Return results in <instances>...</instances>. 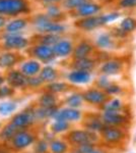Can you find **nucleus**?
<instances>
[{
    "mask_svg": "<svg viewBox=\"0 0 136 153\" xmlns=\"http://www.w3.org/2000/svg\"><path fill=\"white\" fill-rule=\"evenodd\" d=\"M87 128L91 131H103L104 130V126L100 120H93L90 124L87 125Z\"/></svg>",
    "mask_w": 136,
    "mask_h": 153,
    "instance_id": "nucleus-33",
    "label": "nucleus"
},
{
    "mask_svg": "<svg viewBox=\"0 0 136 153\" xmlns=\"http://www.w3.org/2000/svg\"><path fill=\"white\" fill-rule=\"evenodd\" d=\"M96 43L102 48H111L113 46V42L111 40V37L107 35V34H103V35L99 37Z\"/></svg>",
    "mask_w": 136,
    "mask_h": 153,
    "instance_id": "nucleus-27",
    "label": "nucleus"
},
{
    "mask_svg": "<svg viewBox=\"0 0 136 153\" xmlns=\"http://www.w3.org/2000/svg\"><path fill=\"white\" fill-rule=\"evenodd\" d=\"M43 83L44 82L41 80L40 76H38V78L31 76L29 79H28V85H29L31 87H39V86H41Z\"/></svg>",
    "mask_w": 136,
    "mask_h": 153,
    "instance_id": "nucleus-35",
    "label": "nucleus"
},
{
    "mask_svg": "<svg viewBox=\"0 0 136 153\" xmlns=\"http://www.w3.org/2000/svg\"><path fill=\"white\" fill-rule=\"evenodd\" d=\"M36 120L37 118H36V115H35V109L28 108V109L24 110V111L16 113V114L12 117L11 123L15 126V127L18 128L19 130H23L33 125Z\"/></svg>",
    "mask_w": 136,
    "mask_h": 153,
    "instance_id": "nucleus-1",
    "label": "nucleus"
},
{
    "mask_svg": "<svg viewBox=\"0 0 136 153\" xmlns=\"http://www.w3.org/2000/svg\"><path fill=\"white\" fill-rule=\"evenodd\" d=\"M103 136L105 138V140H107L108 142H118L119 140L122 139L123 134L120 130L115 129V128H104L102 131Z\"/></svg>",
    "mask_w": 136,
    "mask_h": 153,
    "instance_id": "nucleus-11",
    "label": "nucleus"
},
{
    "mask_svg": "<svg viewBox=\"0 0 136 153\" xmlns=\"http://www.w3.org/2000/svg\"><path fill=\"white\" fill-rule=\"evenodd\" d=\"M126 118L117 111H105L103 114V122L110 126L121 125L125 123Z\"/></svg>",
    "mask_w": 136,
    "mask_h": 153,
    "instance_id": "nucleus-7",
    "label": "nucleus"
},
{
    "mask_svg": "<svg viewBox=\"0 0 136 153\" xmlns=\"http://www.w3.org/2000/svg\"><path fill=\"white\" fill-rule=\"evenodd\" d=\"M68 128H69V124L68 122H65V120H55L51 125V131L53 133H56V134L65 132L66 130H68Z\"/></svg>",
    "mask_w": 136,
    "mask_h": 153,
    "instance_id": "nucleus-24",
    "label": "nucleus"
},
{
    "mask_svg": "<svg viewBox=\"0 0 136 153\" xmlns=\"http://www.w3.org/2000/svg\"><path fill=\"white\" fill-rule=\"evenodd\" d=\"M18 131H19L18 128L15 127L12 123H10V124L6 125L2 129L1 132H0V139L2 141H11Z\"/></svg>",
    "mask_w": 136,
    "mask_h": 153,
    "instance_id": "nucleus-14",
    "label": "nucleus"
},
{
    "mask_svg": "<svg viewBox=\"0 0 136 153\" xmlns=\"http://www.w3.org/2000/svg\"><path fill=\"white\" fill-rule=\"evenodd\" d=\"M52 153H65L67 151V145L60 140H53L50 143Z\"/></svg>",
    "mask_w": 136,
    "mask_h": 153,
    "instance_id": "nucleus-25",
    "label": "nucleus"
},
{
    "mask_svg": "<svg viewBox=\"0 0 136 153\" xmlns=\"http://www.w3.org/2000/svg\"><path fill=\"white\" fill-rule=\"evenodd\" d=\"M41 66L40 63L36 60H31L26 62L21 66V73L26 76H35L38 73H40Z\"/></svg>",
    "mask_w": 136,
    "mask_h": 153,
    "instance_id": "nucleus-10",
    "label": "nucleus"
},
{
    "mask_svg": "<svg viewBox=\"0 0 136 153\" xmlns=\"http://www.w3.org/2000/svg\"><path fill=\"white\" fill-rule=\"evenodd\" d=\"M35 142V136L28 131L19 130L11 140L12 147L16 150H24Z\"/></svg>",
    "mask_w": 136,
    "mask_h": 153,
    "instance_id": "nucleus-2",
    "label": "nucleus"
},
{
    "mask_svg": "<svg viewBox=\"0 0 136 153\" xmlns=\"http://www.w3.org/2000/svg\"><path fill=\"white\" fill-rule=\"evenodd\" d=\"M136 28V21L131 18L125 19L121 23V29L124 32H131Z\"/></svg>",
    "mask_w": 136,
    "mask_h": 153,
    "instance_id": "nucleus-28",
    "label": "nucleus"
},
{
    "mask_svg": "<svg viewBox=\"0 0 136 153\" xmlns=\"http://www.w3.org/2000/svg\"><path fill=\"white\" fill-rule=\"evenodd\" d=\"M16 61V57L12 53H5L0 55V68H9Z\"/></svg>",
    "mask_w": 136,
    "mask_h": 153,
    "instance_id": "nucleus-23",
    "label": "nucleus"
},
{
    "mask_svg": "<svg viewBox=\"0 0 136 153\" xmlns=\"http://www.w3.org/2000/svg\"><path fill=\"white\" fill-rule=\"evenodd\" d=\"M13 94V90L12 88L8 86H1L0 87V98H6L8 96H11Z\"/></svg>",
    "mask_w": 136,
    "mask_h": 153,
    "instance_id": "nucleus-32",
    "label": "nucleus"
},
{
    "mask_svg": "<svg viewBox=\"0 0 136 153\" xmlns=\"http://www.w3.org/2000/svg\"><path fill=\"white\" fill-rule=\"evenodd\" d=\"M4 83V78H2L1 76H0V87H1V85Z\"/></svg>",
    "mask_w": 136,
    "mask_h": 153,
    "instance_id": "nucleus-39",
    "label": "nucleus"
},
{
    "mask_svg": "<svg viewBox=\"0 0 136 153\" xmlns=\"http://www.w3.org/2000/svg\"><path fill=\"white\" fill-rule=\"evenodd\" d=\"M40 76L41 80L43 81L44 83L45 82L52 83L56 80L57 73L53 68H51V66H46V68H44L43 70L40 71V76Z\"/></svg>",
    "mask_w": 136,
    "mask_h": 153,
    "instance_id": "nucleus-18",
    "label": "nucleus"
},
{
    "mask_svg": "<svg viewBox=\"0 0 136 153\" xmlns=\"http://www.w3.org/2000/svg\"><path fill=\"white\" fill-rule=\"evenodd\" d=\"M47 148H48L47 143L45 141H40L36 145V151L37 153H45L47 151Z\"/></svg>",
    "mask_w": 136,
    "mask_h": 153,
    "instance_id": "nucleus-36",
    "label": "nucleus"
},
{
    "mask_svg": "<svg viewBox=\"0 0 136 153\" xmlns=\"http://www.w3.org/2000/svg\"><path fill=\"white\" fill-rule=\"evenodd\" d=\"M58 111L56 106L54 107H39L35 109V115L38 120H43V118H49L55 117V114Z\"/></svg>",
    "mask_w": 136,
    "mask_h": 153,
    "instance_id": "nucleus-15",
    "label": "nucleus"
},
{
    "mask_svg": "<svg viewBox=\"0 0 136 153\" xmlns=\"http://www.w3.org/2000/svg\"><path fill=\"white\" fill-rule=\"evenodd\" d=\"M67 86L64 83H51L48 85V90L51 93H58V92H62V91L66 90Z\"/></svg>",
    "mask_w": 136,
    "mask_h": 153,
    "instance_id": "nucleus-29",
    "label": "nucleus"
},
{
    "mask_svg": "<svg viewBox=\"0 0 136 153\" xmlns=\"http://www.w3.org/2000/svg\"><path fill=\"white\" fill-rule=\"evenodd\" d=\"M121 107V102L118 99H114L110 103L106 104L105 106V111H117Z\"/></svg>",
    "mask_w": 136,
    "mask_h": 153,
    "instance_id": "nucleus-30",
    "label": "nucleus"
},
{
    "mask_svg": "<svg viewBox=\"0 0 136 153\" xmlns=\"http://www.w3.org/2000/svg\"><path fill=\"white\" fill-rule=\"evenodd\" d=\"M78 11H79L80 16H93L100 11V7L96 4H91V3H85L83 5L78 7Z\"/></svg>",
    "mask_w": 136,
    "mask_h": 153,
    "instance_id": "nucleus-20",
    "label": "nucleus"
},
{
    "mask_svg": "<svg viewBox=\"0 0 136 153\" xmlns=\"http://www.w3.org/2000/svg\"><path fill=\"white\" fill-rule=\"evenodd\" d=\"M71 50H72V45H71V43H70V42H68V41L57 42L55 45H54V47H53L54 55L60 56V57L67 56L68 54L71 52Z\"/></svg>",
    "mask_w": 136,
    "mask_h": 153,
    "instance_id": "nucleus-9",
    "label": "nucleus"
},
{
    "mask_svg": "<svg viewBox=\"0 0 136 153\" xmlns=\"http://www.w3.org/2000/svg\"><path fill=\"white\" fill-rule=\"evenodd\" d=\"M82 99H83V96H81L79 94H72L66 99V104L71 108H76L81 105Z\"/></svg>",
    "mask_w": 136,
    "mask_h": 153,
    "instance_id": "nucleus-26",
    "label": "nucleus"
},
{
    "mask_svg": "<svg viewBox=\"0 0 136 153\" xmlns=\"http://www.w3.org/2000/svg\"><path fill=\"white\" fill-rule=\"evenodd\" d=\"M47 1H50L51 2V1H57V0H47Z\"/></svg>",
    "mask_w": 136,
    "mask_h": 153,
    "instance_id": "nucleus-42",
    "label": "nucleus"
},
{
    "mask_svg": "<svg viewBox=\"0 0 136 153\" xmlns=\"http://www.w3.org/2000/svg\"><path fill=\"white\" fill-rule=\"evenodd\" d=\"M93 65H95V63H93V60H90L88 58H81L76 61L75 65H74V68L78 71H90L93 68Z\"/></svg>",
    "mask_w": 136,
    "mask_h": 153,
    "instance_id": "nucleus-22",
    "label": "nucleus"
},
{
    "mask_svg": "<svg viewBox=\"0 0 136 153\" xmlns=\"http://www.w3.org/2000/svg\"><path fill=\"white\" fill-rule=\"evenodd\" d=\"M121 68H122V65H121L119 61L112 60L109 61V62H106L102 66V71L106 75H115V74L119 73L121 71Z\"/></svg>",
    "mask_w": 136,
    "mask_h": 153,
    "instance_id": "nucleus-16",
    "label": "nucleus"
},
{
    "mask_svg": "<svg viewBox=\"0 0 136 153\" xmlns=\"http://www.w3.org/2000/svg\"><path fill=\"white\" fill-rule=\"evenodd\" d=\"M120 5L122 7H134L136 6V0H121Z\"/></svg>",
    "mask_w": 136,
    "mask_h": 153,
    "instance_id": "nucleus-37",
    "label": "nucleus"
},
{
    "mask_svg": "<svg viewBox=\"0 0 136 153\" xmlns=\"http://www.w3.org/2000/svg\"><path fill=\"white\" fill-rule=\"evenodd\" d=\"M91 51V46L87 43H81L80 45L77 46V48L75 49L74 55L77 59L81 58H86V56L90 54Z\"/></svg>",
    "mask_w": 136,
    "mask_h": 153,
    "instance_id": "nucleus-21",
    "label": "nucleus"
},
{
    "mask_svg": "<svg viewBox=\"0 0 136 153\" xmlns=\"http://www.w3.org/2000/svg\"><path fill=\"white\" fill-rule=\"evenodd\" d=\"M83 99L90 103H93V104H101V103L105 102L107 99V96L101 91L90 90L83 94Z\"/></svg>",
    "mask_w": 136,
    "mask_h": 153,
    "instance_id": "nucleus-6",
    "label": "nucleus"
},
{
    "mask_svg": "<svg viewBox=\"0 0 136 153\" xmlns=\"http://www.w3.org/2000/svg\"><path fill=\"white\" fill-rule=\"evenodd\" d=\"M106 91L109 93V94H114V93H117L120 91V88L117 87V86H108L106 88Z\"/></svg>",
    "mask_w": 136,
    "mask_h": 153,
    "instance_id": "nucleus-38",
    "label": "nucleus"
},
{
    "mask_svg": "<svg viewBox=\"0 0 136 153\" xmlns=\"http://www.w3.org/2000/svg\"><path fill=\"white\" fill-rule=\"evenodd\" d=\"M28 44V41L23 37H16L12 36L6 39L5 41V46L6 48L9 49H21L24 48Z\"/></svg>",
    "mask_w": 136,
    "mask_h": 153,
    "instance_id": "nucleus-13",
    "label": "nucleus"
},
{
    "mask_svg": "<svg viewBox=\"0 0 136 153\" xmlns=\"http://www.w3.org/2000/svg\"><path fill=\"white\" fill-rule=\"evenodd\" d=\"M7 81L12 88H21L28 85V78L21 71H11L7 76Z\"/></svg>",
    "mask_w": 136,
    "mask_h": 153,
    "instance_id": "nucleus-5",
    "label": "nucleus"
},
{
    "mask_svg": "<svg viewBox=\"0 0 136 153\" xmlns=\"http://www.w3.org/2000/svg\"><path fill=\"white\" fill-rule=\"evenodd\" d=\"M81 114L80 111L77 110L76 108H63L57 111V113L54 117V120H65V122H76L80 118Z\"/></svg>",
    "mask_w": 136,
    "mask_h": 153,
    "instance_id": "nucleus-4",
    "label": "nucleus"
},
{
    "mask_svg": "<svg viewBox=\"0 0 136 153\" xmlns=\"http://www.w3.org/2000/svg\"><path fill=\"white\" fill-rule=\"evenodd\" d=\"M17 104L14 101H3L0 102V114L2 117H8L15 111Z\"/></svg>",
    "mask_w": 136,
    "mask_h": 153,
    "instance_id": "nucleus-19",
    "label": "nucleus"
},
{
    "mask_svg": "<svg viewBox=\"0 0 136 153\" xmlns=\"http://www.w3.org/2000/svg\"><path fill=\"white\" fill-rule=\"evenodd\" d=\"M86 3V0H65L64 5L67 8H74V7H80Z\"/></svg>",
    "mask_w": 136,
    "mask_h": 153,
    "instance_id": "nucleus-31",
    "label": "nucleus"
},
{
    "mask_svg": "<svg viewBox=\"0 0 136 153\" xmlns=\"http://www.w3.org/2000/svg\"><path fill=\"white\" fill-rule=\"evenodd\" d=\"M0 153H7V152H5V151H3V150H0Z\"/></svg>",
    "mask_w": 136,
    "mask_h": 153,
    "instance_id": "nucleus-41",
    "label": "nucleus"
},
{
    "mask_svg": "<svg viewBox=\"0 0 136 153\" xmlns=\"http://www.w3.org/2000/svg\"><path fill=\"white\" fill-rule=\"evenodd\" d=\"M56 97L53 93H46L40 96L38 100V103L41 107H54L56 106Z\"/></svg>",
    "mask_w": 136,
    "mask_h": 153,
    "instance_id": "nucleus-17",
    "label": "nucleus"
},
{
    "mask_svg": "<svg viewBox=\"0 0 136 153\" xmlns=\"http://www.w3.org/2000/svg\"><path fill=\"white\" fill-rule=\"evenodd\" d=\"M93 150H95V149H93L91 143H86V144L79 145L77 152L78 153H91V152L93 151Z\"/></svg>",
    "mask_w": 136,
    "mask_h": 153,
    "instance_id": "nucleus-34",
    "label": "nucleus"
},
{
    "mask_svg": "<svg viewBox=\"0 0 136 153\" xmlns=\"http://www.w3.org/2000/svg\"><path fill=\"white\" fill-rule=\"evenodd\" d=\"M70 141L77 145L91 143L96 140V135L88 131H73L69 135Z\"/></svg>",
    "mask_w": 136,
    "mask_h": 153,
    "instance_id": "nucleus-3",
    "label": "nucleus"
},
{
    "mask_svg": "<svg viewBox=\"0 0 136 153\" xmlns=\"http://www.w3.org/2000/svg\"><path fill=\"white\" fill-rule=\"evenodd\" d=\"M68 79L70 82L74 84H85L90 82V71H74L71 74H69Z\"/></svg>",
    "mask_w": 136,
    "mask_h": 153,
    "instance_id": "nucleus-8",
    "label": "nucleus"
},
{
    "mask_svg": "<svg viewBox=\"0 0 136 153\" xmlns=\"http://www.w3.org/2000/svg\"><path fill=\"white\" fill-rule=\"evenodd\" d=\"M91 153H103V152L102 151H99V150H93V151L91 152Z\"/></svg>",
    "mask_w": 136,
    "mask_h": 153,
    "instance_id": "nucleus-40",
    "label": "nucleus"
},
{
    "mask_svg": "<svg viewBox=\"0 0 136 153\" xmlns=\"http://www.w3.org/2000/svg\"><path fill=\"white\" fill-rule=\"evenodd\" d=\"M35 56L44 61L50 60L54 56L53 48H50L48 45H41L35 49Z\"/></svg>",
    "mask_w": 136,
    "mask_h": 153,
    "instance_id": "nucleus-12",
    "label": "nucleus"
}]
</instances>
